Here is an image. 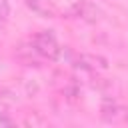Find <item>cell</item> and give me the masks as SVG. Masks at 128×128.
Listing matches in <instances>:
<instances>
[{
    "label": "cell",
    "instance_id": "obj_1",
    "mask_svg": "<svg viewBox=\"0 0 128 128\" xmlns=\"http://www.w3.org/2000/svg\"><path fill=\"white\" fill-rule=\"evenodd\" d=\"M32 50L38 52L40 56L48 58V60H56L60 56V44L56 42V38L50 32H40L32 38Z\"/></svg>",
    "mask_w": 128,
    "mask_h": 128
},
{
    "label": "cell",
    "instance_id": "obj_2",
    "mask_svg": "<svg viewBox=\"0 0 128 128\" xmlns=\"http://www.w3.org/2000/svg\"><path fill=\"white\" fill-rule=\"evenodd\" d=\"M100 112H102V118L106 122H118V120L126 118V110L118 102H114V100H104Z\"/></svg>",
    "mask_w": 128,
    "mask_h": 128
},
{
    "label": "cell",
    "instance_id": "obj_3",
    "mask_svg": "<svg viewBox=\"0 0 128 128\" xmlns=\"http://www.w3.org/2000/svg\"><path fill=\"white\" fill-rule=\"evenodd\" d=\"M78 66L88 68V70H96V68L104 70L106 68V60L104 58H98V56H80L78 58Z\"/></svg>",
    "mask_w": 128,
    "mask_h": 128
},
{
    "label": "cell",
    "instance_id": "obj_4",
    "mask_svg": "<svg viewBox=\"0 0 128 128\" xmlns=\"http://www.w3.org/2000/svg\"><path fill=\"white\" fill-rule=\"evenodd\" d=\"M28 6L34 10V12H40V14H46V10L42 8V0H28Z\"/></svg>",
    "mask_w": 128,
    "mask_h": 128
},
{
    "label": "cell",
    "instance_id": "obj_5",
    "mask_svg": "<svg viewBox=\"0 0 128 128\" xmlns=\"http://www.w3.org/2000/svg\"><path fill=\"white\" fill-rule=\"evenodd\" d=\"M8 12H10V8H8V2H6V0H0V20H6Z\"/></svg>",
    "mask_w": 128,
    "mask_h": 128
}]
</instances>
